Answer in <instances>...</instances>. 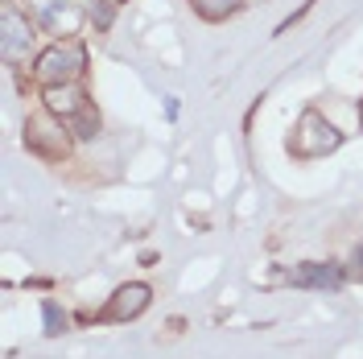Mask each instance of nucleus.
I'll use <instances>...</instances> for the list:
<instances>
[{"instance_id": "f257e3e1", "label": "nucleus", "mask_w": 363, "mask_h": 359, "mask_svg": "<svg viewBox=\"0 0 363 359\" xmlns=\"http://www.w3.org/2000/svg\"><path fill=\"white\" fill-rule=\"evenodd\" d=\"M42 108L45 112H54L62 124H67L70 133L79 136V140H91V136H99V112H95V104H91V95L83 83H58V87H42Z\"/></svg>"}, {"instance_id": "f03ea898", "label": "nucleus", "mask_w": 363, "mask_h": 359, "mask_svg": "<svg viewBox=\"0 0 363 359\" xmlns=\"http://www.w3.org/2000/svg\"><path fill=\"white\" fill-rule=\"evenodd\" d=\"M83 74H87V45L79 42V38H54L33 58V83L38 87L83 83Z\"/></svg>"}, {"instance_id": "7ed1b4c3", "label": "nucleus", "mask_w": 363, "mask_h": 359, "mask_svg": "<svg viewBox=\"0 0 363 359\" xmlns=\"http://www.w3.org/2000/svg\"><path fill=\"white\" fill-rule=\"evenodd\" d=\"M21 140H25V149H29L33 158L50 161V165H62V161L70 158V149H74V133H70L54 112H45V108L25 120Z\"/></svg>"}, {"instance_id": "20e7f679", "label": "nucleus", "mask_w": 363, "mask_h": 359, "mask_svg": "<svg viewBox=\"0 0 363 359\" xmlns=\"http://www.w3.org/2000/svg\"><path fill=\"white\" fill-rule=\"evenodd\" d=\"M342 145V133L326 120V116L318 112V108H306V112L297 116L294 133H289V158L297 161H314V158H326V153H335Z\"/></svg>"}, {"instance_id": "39448f33", "label": "nucleus", "mask_w": 363, "mask_h": 359, "mask_svg": "<svg viewBox=\"0 0 363 359\" xmlns=\"http://www.w3.org/2000/svg\"><path fill=\"white\" fill-rule=\"evenodd\" d=\"M33 29H38L33 17L21 13L13 0H4V9H0V54H4L9 67H25L33 58V45H38Z\"/></svg>"}, {"instance_id": "423d86ee", "label": "nucleus", "mask_w": 363, "mask_h": 359, "mask_svg": "<svg viewBox=\"0 0 363 359\" xmlns=\"http://www.w3.org/2000/svg\"><path fill=\"white\" fill-rule=\"evenodd\" d=\"M25 9H29L33 25L54 38H79V29H83L79 0H25Z\"/></svg>"}, {"instance_id": "0eeeda50", "label": "nucleus", "mask_w": 363, "mask_h": 359, "mask_svg": "<svg viewBox=\"0 0 363 359\" xmlns=\"http://www.w3.org/2000/svg\"><path fill=\"white\" fill-rule=\"evenodd\" d=\"M149 302H153V289L145 285V281H133V285H120V289L112 293V302L99 310V322H133V318H140L145 310H149Z\"/></svg>"}, {"instance_id": "6e6552de", "label": "nucleus", "mask_w": 363, "mask_h": 359, "mask_svg": "<svg viewBox=\"0 0 363 359\" xmlns=\"http://www.w3.org/2000/svg\"><path fill=\"white\" fill-rule=\"evenodd\" d=\"M342 281H347V269L342 265H335V260H306V265H297L294 272H289V285H297V289H322V293H339Z\"/></svg>"}, {"instance_id": "1a4fd4ad", "label": "nucleus", "mask_w": 363, "mask_h": 359, "mask_svg": "<svg viewBox=\"0 0 363 359\" xmlns=\"http://www.w3.org/2000/svg\"><path fill=\"white\" fill-rule=\"evenodd\" d=\"M190 9L203 17V21H227V17H235L240 9H244V0H190Z\"/></svg>"}, {"instance_id": "9d476101", "label": "nucleus", "mask_w": 363, "mask_h": 359, "mask_svg": "<svg viewBox=\"0 0 363 359\" xmlns=\"http://www.w3.org/2000/svg\"><path fill=\"white\" fill-rule=\"evenodd\" d=\"M42 314H45V335H62L67 331V314L58 310V302H42Z\"/></svg>"}, {"instance_id": "9b49d317", "label": "nucleus", "mask_w": 363, "mask_h": 359, "mask_svg": "<svg viewBox=\"0 0 363 359\" xmlns=\"http://www.w3.org/2000/svg\"><path fill=\"white\" fill-rule=\"evenodd\" d=\"M351 277H355V281H363V248H355V256H351Z\"/></svg>"}, {"instance_id": "f8f14e48", "label": "nucleus", "mask_w": 363, "mask_h": 359, "mask_svg": "<svg viewBox=\"0 0 363 359\" xmlns=\"http://www.w3.org/2000/svg\"><path fill=\"white\" fill-rule=\"evenodd\" d=\"M359 124H363V104H359Z\"/></svg>"}, {"instance_id": "ddd939ff", "label": "nucleus", "mask_w": 363, "mask_h": 359, "mask_svg": "<svg viewBox=\"0 0 363 359\" xmlns=\"http://www.w3.org/2000/svg\"><path fill=\"white\" fill-rule=\"evenodd\" d=\"M108 4H124V0H108Z\"/></svg>"}]
</instances>
